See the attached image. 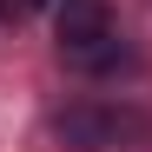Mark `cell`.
Here are the masks:
<instances>
[{"instance_id":"obj_3","label":"cell","mask_w":152,"mask_h":152,"mask_svg":"<svg viewBox=\"0 0 152 152\" xmlns=\"http://www.w3.org/2000/svg\"><path fill=\"white\" fill-rule=\"evenodd\" d=\"M66 60L80 66V73H119L132 53L119 46V33H106V40H93V46H80V53H66Z\"/></svg>"},{"instance_id":"obj_1","label":"cell","mask_w":152,"mask_h":152,"mask_svg":"<svg viewBox=\"0 0 152 152\" xmlns=\"http://www.w3.org/2000/svg\"><path fill=\"white\" fill-rule=\"evenodd\" d=\"M126 132H145V119H139V113H113V106H99V99H80V106L60 113V139H66L73 152H106V145H119Z\"/></svg>"},{"instance_id":"obj_2","label":"cell","mask_w":152,"mask_h":152,"mask_svg":"<svg viewBox=\"0 0 152 152\" xmlns=\"http://www.w3.org/2000/svg\"><path fill=\"white\" fill-rule=\"evenodd\" d=\"M53 27H60V53H80V46H93V40L113 33V7L106 0H60Z\"/></svg>"},{"instance_id":"obj_4","label":"cell","mask_w":152,"mask_h":152,"mask_svg":"<svg viewBox=\"0 0 152 152\" xmlns=\"http://www.w3.org/2000/svg\"><path fill=\"white\" fill-rule=\"evenodd\" d=\"M0 20H13V0H0Z\"/></svg>"}]
</instances>
